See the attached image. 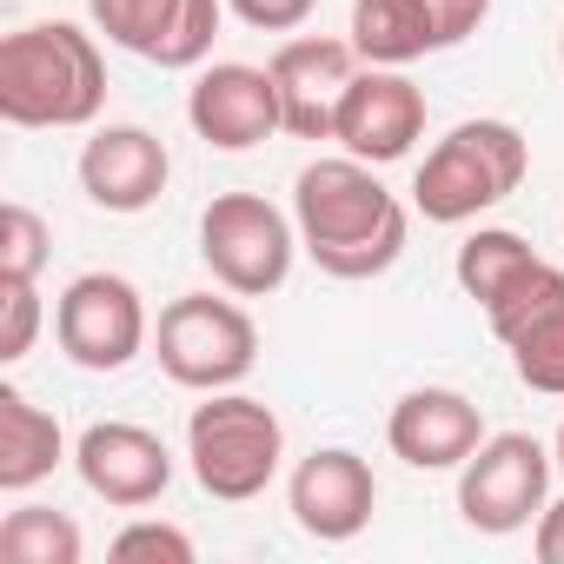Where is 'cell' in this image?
<instances>
[{"label": "cell", "mask_w": 564, "mask_h": 564, "mask_svg": "<svg viewBox=\"0 0 564 564\" xmlns=\"http://www.w3.org/2000/svg\"><path fill=\"white\" fill-rule=\"evenodd\" d=\"M80 524L54 505H21L0 518V564H80Z\"/></svg>", "instance_id": "d6986e66"}, {"label": "cell", "mask_w": 564, "mask_h": 564, "mask_svg": "<svg viewBox=\"0 0 564 564\" xmlns=\"http://www.w3.org/2000/svg\"><path fill=\"white\" fill-rule=\"evenodd\" d=\"M538 252L518 239V232H505V226H478L465 246H458V286H465V300H478V306H491L511 279L531 265Z\"/></svg>", "instance_id": "ffe728a7"}, {"label": "cell", "mask_w": 564, "mask_h": 564, "mask_svg": "<svg viewBox=\"0 0 564 564\" xmlns=\"http://www.w3.org/2000/svg\"><path fill=\"white\" fill-rule=\"evenodd\" d=\"M425 133V94L399 74V67H366L346 100H339V120H333V140L366 160V166H392L412 153V140Z\"/></svg>", "instance_id": "4fadbf2b"}, {"label": "cell", "mask_w": 564, "mask_h": 564, "mask_svg": "<svg viewBox=\"0 0 564 564\" xmlns=\"http://www.w3.org/2000/svg\"><path fill=\"white\" fill-rule=\"evenodd\" d=\"M160 372L186 392H232L259 366V326L246 306L213 293H180L153 326Z\"/></svg>", "instance_id": "8992f818"}, {"label": "cell", "mask_w": 564, "mask_h": 564, "mask_svg": "<svg viewBox=\"0 0 564 564\" xmlns=\"http://www.w3.org/2000/svg\"><path fill=\"white\" fill-rule=\"evenodd\" d=\"M286 498H293V518H300L306 538H319V544H346V538H359V531L372 524L379 478H372V465H366L359 452L326 445V452L300 458Z\"/></svg>", "instance_id": "5bb4252c"}, {"label": "cell", "mask_w": 564, "mask_h": 564, "mask_svg": "<svg viewBox=\"0 0 564 564\" xmlns=\"http://www.w3.org/2000/svg\"><path fill=\"white\" fill-rule=\"evenodd\" d=\"M293 226H300L306 259L326 279H379V272H392L399 252H405V232H412L399 193H386V180L352 153L313 160L293 180Z\"/></svg>", "instance_id": "6da1fadb"}, {"label": "cell", "mask_w": 564, "mask_h": 564, "mask_svg": "<svg viewBox=\"0 0 564 564\" xmlns=\"http://www.w3.org/2000/svg\"><path fill=\"white\" fill-rule=\"evenodd\" d=\"M107 107V61L74 21H34L0 41V120L8 127H94Z\"/></svg>", "instance_id": "7a4b0ae2"}, {"label": "cell", "mask_w": 564, "mask_h": 564, "mask_svg": "<svg viewBox=\"0 0 564 564\" xmlns=\"http://www.w3.org/2000/svg\"><path fill=\"white\" fill-rule=\"evenodd\" d=\"M226 8H232L252 34H293V28L313 21L319 0H226Z\"/></svg>", "instance_id": "d4e9b609"}, {"label": "cell", "mask_w": 564, "mask_h": 564, "mask_svg": "<svg viewBox=\"0 0 564 564\" xmlns=\"http://www.w3.org/2000/svg\"><path fill=\"white\" fill-rule=\"evenodd\" d=\"M186 458H193V478L206 498L246 505L279 478L286 425L252 392H206V405H193V419H186Z\"/></svg>", "instance_id": "277c9868"}, {"label": "cell", "mask_w": 564, "mask_h": 564, "mask_svg": "<svg viewBox=\"0 0 564 564\" xmlns=\"http://www.w3.org/2000/svg\"><path fill=\"white\" fill-rule=\"evenodd\" d=\"M531 544H538L544 564H564V498L538 511V538H531Z\"/></svg>", "instance_id": "4316f807"}, {"label": "cell", "mask_w": 564, "mask_h": 564, "mask_svg": "<svg viewBox=\"0 0 564 564\" xmlns=\"http://www.w3.org/2000/svg\"><path fill=\"white\" fill-rule=\"evenodd\" d=\"M47 246H54V232L34 206H21V199L0 206V279H41Z\"/></svg>", "instance_id": "7402d4cb"}, {"label": "cell", "mask_w": 564, "mask_h": 564, "mask_svg": "<svg viewBox=\"0 0 564 564\" xmlns=\"http://www.w3.org/2000/svg\"><path fill=\"white\" fill-rule=\"evenodd\" d=\"M87 14L113 47L166 74H186V67H206L226 0H87Z\"/></svg>", "instance_id": "9c48e42d"}, {"label": "cell", "mask_w": 564, "mask_h": 564, "mask_svg": "<svg viewBox=\"0 0 564 564\" xmlns=\"http://www.w3.org/2000/svg\"><path fill=\"white\" fill-rule=\"evenodd\" d=\"M352 47L366 67H405L445 47L432 0H352Z\"/></svg>", "instance_id": "ac0fdd59"}, {"label": "cell", "mask_w": 564, "mask_h": 564, "mask_svg": "<svg viewBox=\"0 0 564 564\" xmlns=\"http://www.w3.org/2000/svg\"><path fill=\"white\" fill-rule=\"evenodd\" d=\"M557 61H564V41H557Z\"/></svg>", "instance_id": "f1b7e54d"}, {"label": "cell", "mask_w": 564, "mask_h": 564, "mask_svg": "<svg viewBox=\"0 0 564 564\" xmlns=\"http://www.w3.org/2000/svg\"><path fill=\"white\" fill-rule=\"evenodd\" d=\"M186 120L219 153H246V147H259L272 133H286V107H279L272 67H246V61L199 67V80L186 94Z\"/></svg>", "instance_id": "30bf717a"}, {"label": "cell", "mask_w": 564, "mask_h": 564, "mask_svg": "<svg viewBox=\"0 0 564 564\" xmlns=\"http://www.w3.org/2000/svg\"><path fill=\"white\" fill-rule=\"evenodd\" d=\"M300 252V226L259 193H213L199 213V259L232 300H265L286 286Z\"/></svg>", "instance_id": "5b68a950"}, {"label": "cell", "mask_w": 564, "mask_h": 564, "mask_svg": "<svg viewBox=\"0 0 564 564\" xmlns=\"http://www.w3.org/2000/svg\"><path fill=\"white\" fill-rule=\"evenodd\" d=\"M432 8H438V34H445V47H458V41H471V34L485 28L491 0H432Z\"/></svg>", "instance_id": "484cf974"}, {"label": "cell", "mask_w": 564, "mask_h": 564, "mask_svg": "<svg viewBox=\"0 0 564 564\" xmlns=\"http://www.w3.org/2000/svg\"><path fill=\"white\" fill-rule=\"evenodd\" d=\"M74 471L94 498L120 505V511H140V505H160L166 485H173V452L160 432L147 425H127V419H100L80 432L74 445Z\"/></svg>", "instance_id": "8fae6325"}, {"label": "cell", "mask_w": 564, "mask_h": 564, "mask_svg": "<svg viewBox=\"0 0 564 564\" xmlns=\"http://www.w3.org/2000/svg\"><path fill=\"white\" fill-rule=\"evenodd\" d=\"M107 551L120 564H140V557H153V564H193V538L180 524H160V518H133L127 531H113Z\"/></svg>", "instance_id": "603a6c76"}, {"label": "cell", "mask_w": 564, "mask_h": 564, "mask_svg": "<svg viewBox=\"0 0 564 564\" xmlns=\"http://www.w3.org/2000/svg\"><path fill=\"white\" fill-rule=\"evenodd\" d=\"M531 173V147L511 120H458L419 166L412 206L432 226H465L491 206H505Z\"/></svg>", "instance_id": "3957f363"}, {"label": "cell", "mask_w": 564, "mask_h": 564, "mask_svg": "<svg viewBox=\"0 0 564 564\" xmlns=\"http://www.w3.org/2000/svg\"><path fill=\"white\" fill-rule=\"evenodd\" d=\"M551 452L531 432H491L465 465H458V518L485 538L524 531L551 498Z\"/></svg>", "instance_id": "52a82bcc"}, {"label": "cell", "mask_w": 564, "mask_h": 564, "mask_svg": "<svg viewBox=\"0 0 564 564\" xmlns=\"http://www.w3.org/2000/svg\"><path fill=\"white\" fill-rule=\"evenodd\" d=\"M173 180V160H166V140L120 120V127H100L87 147H80V186L100 213H147L160 206Z\"/></svg>", "instance_id": "2e32d148"}, {"label": "cell", "mask_w": 564, "mask_h": 564, "mask_svg": "<svg viewBox=\"0 0 564 564\" xmlns=\"http://www.w3.org/2000/svg\"><path fill=\"white\" fill-rule=\"evenodd\" d=\"M54 339L80 372H127L147 352V306L120 272H80L54 300Z\"/></svg>", "instance_id": "ba28073f"}, {"label": "cell", "mask_w": 564, "mask_h": 564, "mask_svg": "<svg viewBox=\"0 0 564 564\" xmlns=\"http://www.w3.org/2000/svg\"><path fill=\"white\" fill-rule=\"evenodd\" d=\"M386 445L392 458H405L412 471H458L478 445H485V419L465 392L452 386H412L392 419H386Z\"/></svg>", "instance_id": "9a60e30c"}, {"label": "cell", "mask_w": 564, "mask_h": 564, "mask_svg": "<svg viewBox=\"0 0 564 564\" xmlns=\"http://www.w3.org/2000/svg\"><path fill=\"white\" fill-rule=\"evenodd\" d=\"M67 458V432L21 386H0V491H34Z\"/></svg>", "instance_id": "e0dca14e"}, {"label": "cell", "mask_w": 564, "mask_h": 564, "mask_svg": "<svg viewBox=\"0 0 564 564\" xmlns=\"http://www.w3.org/2000/svg\"><path fill=\"white\" fill-rule=\"evenodd\" d=\"M265 67H272V80H279L286 133H293V140H333L339 100H346V87L359 80V47H352V41H333V34H300V41L279 47Z\"/></svg>", "instance_id": "7c38bea8"}, {"label": "cell", "mask_w": 564, "mask_h": 564, "mask_svg": "<svg viewBox=\"0 0 564 564\" xmlns=\"http://www.w3.org/2000/svg\"><path fill=\"white\" fill-rule=\"evenodd\" d=\"M505 352H511V372H518L531 392L564 399V300L544 306L531 326H518V333L505 339Z\"/></svg>", "instance_id": "44dd1931"}, {"label": "cell", "mask_w": 564, "mask_h": 564, "mask_svg": "<svg viewBox=\"0 0 564 564\" xmlns=\"http://www.w3.org/2000/svg\"><path fill=\"white\" fill-rule=\"evenodd\" d=\"M0 359H28L34 352V333H41V293H34V279H0Z\"/></svg>", "instance_id": "cb8c5ba5"}, {"label": "cell", "mask_w": 564, "mask_h": 564, "mask_svg": "<svg viewBox=\"0 0 564 564\" xmlns=\"http://www.w3.org/2000/svg\"><path fill=\"white\" fill-rule=\"evenodd\" d=\"M551 465H557V478H564V425H557V445H551Z\"/></svg>", "instance_id": "83f0119b"}]
</instances>
